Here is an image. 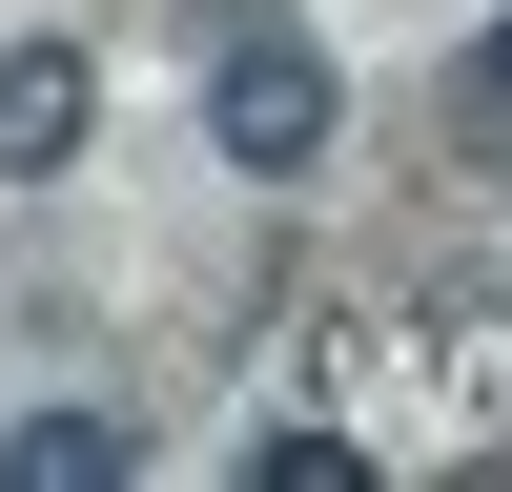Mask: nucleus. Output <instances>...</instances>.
Instances as JSON below:
<instances>
[{
  "label": "nucleus",
  "mask_w": 512,
  "mask_h": 492,
  "mask_svg": "<svg viewBox=\"0 0 512 492\" xmlns=\"http://www.w3.org/2000/svg\"><path fill=\"white\" fill-rule=\"evenodd\" d=\"M328 123H349V82H328V41L287 21V0H226V41H205V144L246 164V185H308Z\"/></svg>",
  "instance_id": "obj_1"
},
{
  "label": "nucleus",
  "mask_w": 512,
  "mask_h": 492,
  "mask_svg": "<svg viewBox=\"0 0 512 492\" xmlns=\"http://www.w3.org/2000/svg\"><path fill=\"white\" fill-rule=\"evenodd\" d=\"M390 349H431V390L512 431V267H431V287L390 308Z\"/></svg>",
  "instance_id": "obj_2"
},
{
  "label": "nucleus",
  "mask_w": 512,
  "mask_h": 492,
  "mask_svg": "<svg viewBox=\"0 0 512 492\" xmlns=\"http://www.w3.org/2000/svg\"><path fill=\"white\" fill-rule=\"evenodd\" d=\"M82 41H0V185H41V164H82Z\"/></svg>",
  "instance_id": "obj_3"
},
{
  "label": "nucleus",
  "mask_w": 512,
  "mask_h": 492,
  "mask_svg": "<svg viewBox=\"0 0 512 492\" xmlns=\"http://www.w3.org/2000/svg\"><path fill=\"white\" fill-rule=\"evenodd\" d=\"M123 451H144L123 410H21V431H0V492H103Z\"/></svg>",
  "instance_id": "obj_4"
},
{
  "label": "nucleus",
  "mask_w": 512,
  "mask_h": 492,
  "mask_svg": "<svg viewBox=\"0 0 512 492\" xmlns=\"http://www.w3.org/2000/svg\"><path fill=\"white\" fill-rule=\"evenodd\" d=\"M451 144L512 164V21H472V62H451Z\"/></svg>",
  "instance_id": "obj_5"
},
{
  "label": "nucleus",
  "mask_w": 512,
  "mask_h": 492,
  "mask_svg": "<svg viewBox=\"0 0 512 492\" xmlns=\"http://www.w3.org/2000/svg\"><path fill=\"white\" fill-rule=\"evenodd\" d=\"M246 472H267V492H369V451L349 431H246Z\"/></svg>",
  "instance_id": "obj_6"
}]
</instances>
